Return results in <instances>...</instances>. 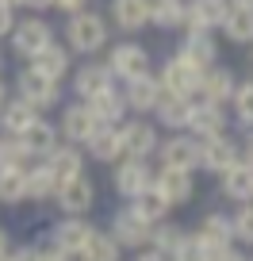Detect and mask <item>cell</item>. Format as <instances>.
Listing matches in <instances>:
<instances>
[{
  "label": "cell",
  "mask_w": 253,
  "mask_h": 261,
  "mask_svg": "<svg viewBox=\"0 0 253 261\" xmlns=\"http://www.w3.org/2000/svg\"><path fill=\"white\" fill-rule=\"evenodd\" d=\"M66 42L77 54H100V50L107 46V19L96 16V12H89V8L73 12L69 23H66Z\"/></svg>",
  "instance_id": "obj_1"
},
{
  "label": "cell",
  "mask_w": 253,
  "mask_h": 261,
  "mask_svg": "<svg viewBox=\"0 0 253 261\" xmlns=\"http://www.w3.org/2000/svg\"><path fill=\"white\" fill-rule=\"evenodd\" d=\"M200 73H204V69H196V65L184 62L180 54H173V58H165V62H161L157 81H161V92H173V96H192V100H196Z\"/></svg>",
  "instance_id": "obj_2"
},
{
  "label": "cell",
  "mask_w": 253,
  "mask_h": 261,
  "mask_svg": "<svg viewBox=\"0 0 253 261\" xmlns=\"http://www.w3.org/2000/svg\"><path fill=\"white\" fill-rule=\"evenodd\" d=\"M119 142H123V158H154L161 146V135L150 119H123L119 123Z\"/></svg>",
  "instance_id": "obj_3"
},
{
  "label": "cell",
  "mask_w": 253,
  "mask_h": 261,
  "mask_svg": "<svg viewBox=\"0 0 253 261\" xmlns=\"http://www.w3.org/2000/svg\"><path fill=\"white\" fill-rule=\"evenodd\" d=\"M54 200H58V207L66 215H89L92 204H96V185H92L85 173H73V177L58 180Z\"/></svg>",
  "instance_id": "obj_4"
},
{
  "label": "cell",
  "mask_w": 253,
  "mask_h": 261,
  "mask_svg": "<svg viewBox=\"0 0 253 261\" xmlns=\"http://www.w3.org/2000/svg\"><path fill=\"white\" fill-rule=\"evenodd\" d=\"M16 92L27 100V104H35L39 112H42V108L62 104V81L39 73V69H23V73L16 77Z\"/></svg>",
  "instance_id": "obj_5"
},
{
  "label": "cell",
  "mask_w": 253,
  "mask_h": 261,
  "mask_svg": "<svg viewBox=\"0 0 253 261\" xmlns=\"http://www.w3.org/2000/svg\"><path fill=\"white\" fill-rule=\"evenodd\" d=\"M111 185H115L119 196L134 200L142 188L154 185V165H150V158H123V162L115 165V173H111Z\"/></svg>",
  "instance_id": "obj_6"
},
{
  "label": "cell",
  "mask_w": 253,
  "mask_h": 261,
  "mask_svg": "<svg viewBox=\"0 0 253 261\" xmlns=\"http://www.w3.org/2000/svg\"><path fill=\"white\" fill-rule=\"evenodd\" d=\"M188 135L192 139H219V135H227V112H222V104H211V100H192V115H188Z\"/></svg>",
  "instance_id": "obj_7"
},
{
  "label": "cell",
  "mask_w": 253,
  "mask_h": 261,
  "mask_svg": "<svg viewBox=\"0 0 253 261\" xmlns=\"http://www.w3.org/2000/svg\"><path fill=\"white\" fill-rule=\"evenodd\" d=\"M107 69H111V77H119V81H134V77L150 73V50L138 46V42H119V46H111V54H107Z\"/></svg>",
  "instance_id": "obj_8"
},
{
  "label": "cell",
  "mask_w": 253,
  "mask_h": 261,
  "mask_svg": "<svg viewBox=\"0 0 253 261\" xmlns=\"http://www.w3.org/2000/svg\"><path fill=\"white\" fill-rule=\"evenodd\" d=\"M184 62H192L196 69H207V65L219 62V42H215V31H204V27H184V39H180L177 50Z\"/></svg>",
  "instance_id": "obj_9"
},
{
  "label": "cell",
  "mask_w": 253,
  "mask_h": 261,
  "mask_svg": "<svg viewBox=\"0 0 253 261\" xmlns=\"http://www.w3.org/2000/svg\"><path fill=\"white\" fill-rule=\"evenodd\" d=\"M111 238L123 246V250H142L150 242V223L142 219L134 207H119L111 215Z\"/></svg>",
  "instance_id": "obj_10"
},
{
  "label": "cell",
  "mask_w": 253,
  "mask_h": 261,
  "mask_svg": "<svg viewBox=\"0 0 253 261\" xmlns=\"http://www.w3.org/2000/svg\"><path fill=\"white\" fill-rule=\"evenodd\" d=\"M154 188L169 200L173 207L192 204V196H196V180H192V173H188V169H169V165H161V169L154 173Z\"/></svg>",
  "instance_id": "obj_11"
},
{
  "label": "cell",
  "mask_w": 253,
  "mask_h": 261,
  "mask_svg": "<svg viewBox=\"0 0 253 261\" xmlns=\"http://www.w3.org/2000/svg\"><path fill=\"white\" fill-rule=\"evenodd\" d=\"M234 162H242V150H238L234 139H227V135H219V139H204L200 142V169L204 173H227Z\"/></svg>",
  "instance_id": "obj_12"
},
{
  "label": "cell",
  "mask_w": 253,
  "mask_h": 261,
  "mask_svg": "<svg viewBox=\"0 0 253 261\" xmlns=\"http://www.w3.org/2000/svg\"><path fill=\"white\" fill-rule=\"evenodd\" d=\"M234 89H238L234 69L215 62V65H207L204 73H200V92H196V96H200V100H211V104H230Z\"/></svg>",
  "instance_id": "obj_13"
},
{
  "label": "cell",
  "mask_w": 253,
  "mask_h": 261,
  "mask_svg": "<svg viewBox=\"0 0 253 261\" xmlns=\"http://www.w3.org/2000/svg\"><path fill=\"white\" fill-rule=\"evenodd\" d=\"M157 154H161V165H169V169H188V173L200 169V139H192V135L165 139L157 146Z\"/></svg>",
  "instance_id": "obj_14"
},
{
  "label": "cell",
  "mask_w": 253,
  "mask_h": 261,
  "mask_svg": "<svg viewBox=\"0 0 253 261\" xmlns=\"http://www.w3.org/2000/svg\"><path fill=\"white\" fill-rule=\"evenodd\" d=\"M12 50H16L19 58H35L46 42H54V31H50L46 19H23V23L12 27Z\"/></svg>",
  "instance_id": "obj_15"
},
{
  "label": "cell",
  "mask_w": 253,
  "mask_h": 261,
  "mask_svg": "<svg viewBox=\"0 0 253 261\" xmlns=\"http://www.w3.org/2000/svg\"><path fill=\"white\" fill-rule=\"evenodd\" d=\"M127 89H123V100H127V112H138V115H150L157 108V100H161V81H157L154 73H142L134 77V81H123Z\"/></svg>",
  "instance_id": "obj_16"
},
{
  "label": "cell",
  "mask_w": 253,
  "mask_h": 261,
  "mask_svg": "<svg viewBox=\"0 0 253 261\" xmlns=\"http://www.w3.org/2000/svg\"><path fill=\"white\" fill-rule=\"evenodd\" d=\"M230 12V0H184V27L219 31Z\"/></svg>",
  "instance_id": "obj_17"
},
{
  "label": "cell",
  "mask_w": 253,
  "mask_h": 261,
  "mask_svg": "<svg viewBox=\"0 0 253 261\" xmlns=\"http://www.w3.org/2000/svg\"><path fill=\"white\" fill-rule=\"evenodd\" d=\"M219 196L230 204H249L253 200V165L234 162L227 173H219Z\"/></svg>",
  "instance_id": "obj_18"
},
{
  "label": "cell",
  "mask_w": 253,
  "mask_h": 261,
  "mask_svg": "<svg viewBox=\"0 0 253 261\" xmlns=\"http://www.w3.org/2000/svg\"><path fill=\"white\" fill-rule=\"evenodd\" d=\"M96 115L89 112V104H69L66 112H62V130L58 135H66V142H73V146H85V139H89L92 130H96Z\"/></svg>",
  "instance_id": "obj_19"
},
{
  "label": "cell",
  "mask_w": 253,
  "mask_h": 261,
  "mask_svg": "<svg viewBox=\"0 0 253 261\" xmlns=\"http://www.w3.org/2000/svg\"><path fill=\"white\" fill-rule=\"evenodd\" d=\"M16 139H19V146L27 150V158H46L50 150L58 146V127L46 123V119H31Z\"/></svg>",
  "instance_id": "obj_20"
},
{
  "label": "cell",
  "mask_w": 253,
  "mask_h": 261,
  "mask_svg": "<svg viewBox=\"0 0 253 261\" xmlns=\"http://www.w3.org/2000/svg\"><path fill=\"white\" fill-rule=\"evenodd\" d=\"M85 150H89V158H96V162H104V165H115V162L123 158L119 127H111V123H100V127L92 130L89 139H85Z\"/></svg>",
  "instance_id": "obj_21"
},
{
  "label": "cell",
  "mask_w": 253,
  "mask_h": 261,
  "mask_svg": "<svg viewBox=\"0 0 253 261\" xmlns=\"http://www.w3.org/2000/svg\"><path fill=\"white\" fill-rule=\"evenodd\" d=\"M92 230H96V227H92V223L85 219V215H66V219H62V223L54 227L50 242H54V246H62L66 253H73V257H77V250H81V246L89 242V234H92Z\"/></svg>",
  "instance_id": "obj_22"
},
{
  "label": "cell",
  "mask_w": 253,
  "mask_h": 261,
  "mask_svg": "<svg viewBox=\"0 0 253 261\" xmlns=\"http://www.w3.org/2000/svg\"><path fill=\"white\" fill-rule=\"evenodd\" d=\"M219 31L227 35V42H234V46H253V4H234V0H230V12H227Z\"/></svg>",
  "instance_id": "obj_23"
},
{
  "label": "cell",
  "mask_w": 253,
  "mask_h": 261,
  "mask_svg": "<svg viewBox=\"0 0 253 261\" xmlns=\"http://www.w3.org/2000/svg\"><path fill=\"white\" fill-rule=\"evenodd\" d=\"M111 85H115V77H111V69H107V62H89V65H81L73 73V92L81 100L96 96V92L111 89Z\"/></svg>",
  "instance_id": "obj_24"
},
{
  "label": "cell",
  "mask_w": 253,
  "mask_h": 261,
  "mask_svg": "<svg viewBox=\"0 0 253 261\" xmlns=\"http://www.w3.org/2000/svg\"><path fill=\"white\" fill-rule=\"evenodd\" d=\"M111 23L127 35L150 27V0H111Z\"/></svg>",
  "instance_id": "obj_25"
},
{
  "label": "cell",
  "mask_w": 253,
  "mask_h": 261,
  "mask_svg": "<svg viewBox=\"0 0 253 261\" xmlns=\"http://www.w3.org/2000/svg\"><path fill=\"white\" fill-rule=\"evenodd\" d=\"M196 234H200V242H204L207 250H219V246L234 242V223H230V215H222V212H207L204 219L196 223Z\"/></svg>",
  "instance_id": "obj_26"
},
{
  "label": "cell",
  "mask_w": 253,
  "mask_h": 261,
  "mask_svg": "<svg viewBox=\"0 0 253 261\" xmlns=\"http://www.w3.org/2000/svg\"><path fill=\"white\" fill-rule=\"evenodd\" d=\"M85 104H89V112L96 115V123H111V127H119L123 115H127V100H123V92L115 89V85L104 89V92H96V96H89Z\"/></svg>",
  "instance_id": "obj_27"
},
{
  "label": "cell",
  "mask_w": 253,
  "mask_h": 261,
  "mask_svg": "<svg viewBox=\"0 0 253 261\" xmlns=\"http://www.w3.org/2000/svg\"><path fill=\"white\" fill-rule=\"evenodd\" d=\"M154 115H157V123H161V127L184 130V127H188V115H192V96H173V92H161Z\"/></svg>",
  "instance_id": "obj_28"
},
{
  "label": "cell",
  "mask_w": 253,
  "mask_h": 261,
  "mask_svg": "<svg viewBox=\"0 0 253 261\" xmlns=\"http://www.w3.org/2000/svg\"><path fill=\"white\" fill-rule=\"evenodd\" d=\"M73 50L69 46H58V42H46V46L39 50V54L31 58V69H39V73L54 77V81H62V77L69 73V62H73Z\"/></svg>",
  "instance_id": "obj_29"
},
{
  "label": "cell",
  "mask_w": 253,
  "mask_h": 261,
  "mask_svg": "<svg viewBox=\"0 0 253 261\" xmlns=\"http://www.w3.org/2000/svg\"><path fill=\"white\" fill-rule=\"evenodd\" d=\"M184 234L188 230L184 227H177V223H169V215L165 219H157V223H150V250H157V253H165V257L173 261V253H177V246L184 242Z\"/></svg>",
  "instance_id": "obj_30"
},
{
  "label": "cell",
  "mask_w": 253,
  "mask_h": 261,
  "mask_svg": "<svg viewBox=\"0 0 253 261\" xmlns=\"http://www.w3.org/2000/svg\"><path fill=\"white\" fill-rule=\"evenodd\" d=\"M31 119H39V108L27 104L23 96L8 100V104L0 108V130H4V135H19V130H23Z\"/></svg>",
  "instance_id": "obj_31"
},
{
  "label": "cell",
  "mask_w": 253,
  "mask_h": 261,
  "mask_svg": "<svg viewBox=\"0 0 253 261\" xmlns=\"http://www.w3.org/2000/svg\"><path fill=\"white\" fill-rule=\"evenodd\" d=\"M46 169L54 173L58 180H66V177H73V173H85V158H81V150L69 142V146H54L46 154Z\"/></svg>",
  "instance_id": "obj_32"
},
{
  "label": "cell",
  "mask_w": 253,
  "mask_h": 261,
  "mask_svg": "<svg viewBox=\"0 0 253 261\" xmlns=\"http://www.w3.org/2000/svg\"><path fill=\"white\" fill-rule=\"evenodd\" d=\"M77 257H81V261H119L123 257V246L115 242L111 234H104V230H92L89 242L77 250Z\"/></svg>",
  "instance_id": "obj_33"
},
{
  "label": "cell",
  "mask_w": 253,
  "mask_h": 261,
  "mask_svg": "<svg viewBox=\"0 0 253 261\" xmlns=\"http://www.w3.org/2000/svg\"><path fill=\"white\" fill-rule=\"evenodd\" d=\"M131 207H134V212H138V215H142L146 223H157V219H165V215L173 212V204L165 200L161 192H157L154 185H150V188H142V192H138V196L131 200Z\"/></svg>",
  "instance_id": "obj_34"
},
{
  "label": "cell",
  "mask_w": 253,
  "mask_h": 261,
  "mask_svg": "<svg viewBox=\"0 0 253 261\" xmlns=\"http://www.w3.org/2000/svg\"><path fill=\"white\" fill-rule=\"evenodd\" d=\"M150 27H184V0H150Z\"/></svg>",
  "instance_id": "obj_35"
},
{
  "label": "cell",
  "mask_w": 253,
  "mask_h": 261,
  "mask_svg": "<svg viewBox=\"0 0 253 261\" xmlns=\"http://www.w3.org/2000/svg\"><path fill=\"white\" fill-rule=\"evenodd\" d=\"M27 200V169L0 165V204H19Z\"/></svg>",
  "instance_id": "obj_36"
},
{
  "label": "cell",
  "mask_w": 253,
  "mask_h": 261,
  "mask_svg": "<svg viewBox=\"0 0 253 261\" xmlns=\"http://www.w3.org/2000/svg\"><path fill=\"white\" fill-rule=\"evenodd\" d=\"M54 192H58V177L46 169V165L27 169V200L42 204V200H54Z\"/></svg>",
  "instance_id": "obj_37"
},
{
  "label": "cell",
  "mask_w": 253,
  "mask_h": 261,
  "mask_svg": "<svg viewBox=\"0 0 253 261\" xmlns=\"http://www.w3.org/2000/svg\"><path fill=\"white\" fill-rule=\"evenodd\" d=\"M230 104H234V119L242 127H253V81H238Z\"/></svg>",
  "instance_id": "obj_38"
},
{
  "label": "cell",
  "mask_w": 253,
  "mask_h": 261,
  "mask_svg": "<svg viewBox=\"0 0 253 261\" xmlns=\"http://www.w3.org/2000/svg\"><path fill=\"white\" fill-rule=\"evenodd\" d=\"M230 223H234V242L253 246V200L249 204H238V212L230 215Z\"/></svg>",
  "instance_id": "obj_39"
},
{
  "label": "cell",
  "mask_w": 253,
  "mask_h": 261,
  "mask_svg": "<svg viewBox=\"0 0 253 261\" xmlns=\"http://www.w3.org/2000/svg\"><path fill=\"white\" fill-rule=\"evenodd\" d=\"M0 165H16V169L27 165V150L19 146L16 135H0Z\"/></svg>",
  "instance_id": "obj_40"
},
{
  "label": "cell",
  "mask_w": 253,
  "mask_h": 261,
  "mask_svg": "<svg viewBox=\"0 0 253 261\" xmlns=\"http://www.w3.org/2000/svg\"><path fill=\"white\" fill-rule=\"evenodd\" d=\"M173 261H207V246L200 242V234H196V230H192V234H184V242L177 246Z\"/></svg>",
  "instance_id": "obj_41"
},
{
  "label": "cell",
  "mask_w": 253,
  "mask_h": 261,
  "mask_svg": "<svg viewBox=\"0 0 253 261\" xmlns=\"http://www.w3.org/2000/svg\"><path fill=\"white\" fill-rule=\"evenodd\" d=\"M35 250H39V261H73V253H66L62 246L50 242V238H46V242H39Z\"/></svg>",
  "instance_id": "obj_42"
},
{
  "label": "cell",
  "mask_w": 253,
  "mask_h": 261,
  "mask_svg": "<svg viewBox=\"0 0 253 261\" xmlns=\"http://www.w3.org/2000/svg\"><path fill=\"white\" fill-rule=\"evenodd\" d=\"M207 261H249V253L234 250V242H230V246H219V250H207Z\"/></svg>",
  "instance_id": "obj_43"
},
{
  "label": "cell",
  "mask_w": 253,
  "mask_h": 261,
  "mask_svg": "<svg viewBox=\"0 0 253 261\" xmlns=\"http://www.w3.org/2000/svg\"><path fill=\"white\" fill-rule=\"evenodd\" d=\"M12 27H16V8L0 0V39H4V35H12Z\"/></svg>",
  "instance_id": "obj_44"
},
{
  "label": "cell",
  "mask_w": 253,
  "mask_h": 261,
  "mask_svg": "<svg viewBox=\"0 0 253 261\" xmlns=\"http://www.w3.org/2000/svg\"><path fill=\"white\" fill-rule=\"evenodd\" d=\"M54 8H58V12H69V16H73V12L89 8V0H54Z\"/></svg>",
  "instance_id": "obj_45"
},
{
  "label": "cell",
  "mask_w": 253,
  "mask_h": 261,
  "mask_svg": "<svg viewBox=\"0 0 253 261\" xmlns=\"http://www.w3.org/2000/svg\"><path fill=\"white\" fill-rule=\"evenodd\" d=\"M8 261H39V250L35 246H19L16 253H8Z\"/></svg>",
  "instance_id": "obj_46"
},
{
  "label": "cell",
  "mask_w": 253,
  "mask_h": 261,
  "mask_svg": "<svg viewBox=\"0 0 253 261\" xmlns=\"http://www.w3.org/2000/svg\"><path fill=\"white\" fill-rule=\"evenodd\" d=\"M134 253H138V257H134V261H169V257H165V253L150 250V246H142V250H134Z\"/></svg>",
  "instance_id": "obj_47"
},
{
  "label": "cell",
  "mask_w": 253,
  "mask_h": 261,
  "mask_svg": "<svg viewBox=\"0 0 253 261\" xmlns=\"http://www.w3.org/2000/svg\"><path fill=\"white\" fill-rule=\"evenodd\" d=\"M238 150H242V162L253 165V127H249V135H245V146H238Z\"/></svg>",
  "instance_id": "obj_48"
},
{
  "label": "cell",
  "mask_w": 253,
  "mask_h": 261,
  "mask_svg": "<svg viewBox=\"0 0 253 261\" xmlns=\"http://www.w3.org/2000/svg\"><path fill=\"white\" fill-rule=\"evenodd\" d=\"M23 8H35V12H42V8H54V0H19Z\"/></svg>",
  "instance_id": "obj_49"
},
{
  "label": "cell",
  "mask_w": 253,
  "mask_h": 261,
  "mask_svg": "<svg viewBox=\"0 0 253 261\" xmlns=\"http://www.w3.org/2000/svg\"><path fill=\"white\" fill-rule=\"evenodd\" d=\"M8 250H12V238H8V230L0 227V253H8Z\"/></svg>",
  "instance_id": "obj_50"
},
{
  "label": "cell",
  "mask_w": 253,
  "mask_h": 261,
  "mask_svg": "<svg viewBox=\"0 0 253 261\" xmlns=\"http://www.w3.org/2000/svg\"><path fill=\"white\" fill-rule=\"evenodd\" d=\"M4 104H8V85L0 81V108H4Z\"/></svg>",
  "instance_id": "obj_51"
},
{
  "label": "cell",
  "mask_w": 253,
  "mask_h": 261,
  "mask_svg": "<svg viewBox=\"0 0 253 261\" xmlns=\"http://www.w3.org/2000/svg\"><path fill=\"white\" fill-rule=\"evenodd\" d=\"M4 4H12V8H19V0H4Z\"/></svg>",
  "instance_id": "obj_52"
},
{
  "label": "cell",
  "mask_w": 253,
  "mask_h": 261,
  "mask_svg": "<svg viewBox=\"0 0 253 261\" xmlns=\"http://www.w3.org/2000/svg\"><path fill=\"white\" fill-rule=\"evenodd\" d=\"M234 4H253V0H234Z\"/></svg>",
  "instance_id": "obj_53"
},
{
  "label": "cell",
  "mask_w": 253,
  "mask_h": 261,
  "mask_svg": "<svg viewBox=\"0 0 253 261\" xmlns=\"http://www.w3.org/2000/svg\"><path fill=\"white\" fill-rule=\"evenodd\" d=\"M0 261H8V253H0Z\"/></svg>",
  "instance_id": "obj_54"
},
{
  "label": "cell",
  "mask_w": 253,
  "mask_h": 261,
  "mask_svg": "<svg viewBox=\"0 0 253 261\" xmlns=\"http://www.w3.org/2000/svg\"><path fill=\"white\" fill-rule=\"evenodd\" d=\"M0 69H4V54H0Z\"/></svg>",
  "instance_id": "obj_55"
},
{
  "label": "cell",
  "mask_w": 253,
  "mask_h": 261,
  "mask_svg": "<svg viewBox=\"0 0 253 261\" xmlns=\"http://www.w3.org/2000/svg\"><path fill=\"white\" fill-rule=\"evenodd\" d=\"M249 62H253V46H249Z\"/></svg>",
  "instance_id": "obj_56"
},
{
  "label": "cell",
  "mask_w": 253,
  "mask_h": 261,
  "mask_svg": "<svg viewBox=\"0 0 253 261\" xmlns=\"http://www.w3.org/2000/svg\"><path fill=\"white\" fill-rule=\"evenodd\" d=\"M249 261H253V253H249Z\"/></svg>",
  "instance_id": "obj_57"
}]
</instances>
